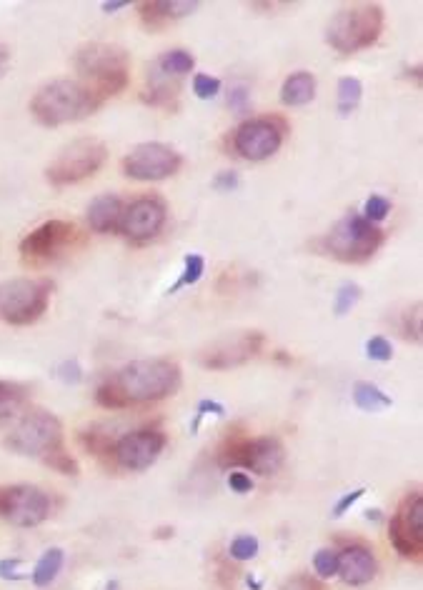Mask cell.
Returning <instances> with one entry per match:
<instances>
[{
	"label": "cell",
	"instance_id": "6da1fadb",
	"mask_svg": "<svg viewBox=\"0 0 423 590\" xmlns=\"http://www.w3.org/2000/svg\"><path fill=\"white\" fill-rule=\"evenodd\" d=\"M108 388L118 395L123 408L156 403L181 388V368L166 358L133 360L106 380Z\"/></svg>",
	"mask_w": 423,
	"mask_h": 590
},
{
	"label": "cell",
	"instance_id": "7a4b0ae2",
	"mask_svg": "<svg viewBox=\"0 0 423 590\" xmlns=\"http://www.w3.org/2000/svg\"><path fill=\"white\" fill-rule=\"evenodd\" d=\"M106 100L81 80H51L36 90L31 100V113L46 128H58L66 123H78L96 113Z\"/></svg>",
	"mask_w": 423,
	"mask_h": 590
},
{
	"label": "cell",
	"instance_id": "3957f363",
	"mask_svg": "<svg viewBox=\"0 0 423 590\" xmlns=\"http://www.w3.org/2000/svg\"><path fill=\"white\" fill-rule=\"evenodd\" d=\"M73 65L86 78L103 100L118 95L128 85L131 73V55L123 45L116 43H86L73 55Z\"/></svg>",
	"mask_w": 423,
	"mask_h": 590
},
{
	"label": "cell",
	"instance_id": "277c9868",
	"mask_svg": "<svg viewBox=\"0 0 423 590\" xmlns=\"http://www.w3.org/2000/svg\"><path fill=\"white\" fill-rule=\"evenodd\" d=\"M383 33V8L376 3L346 5L331 18L326 40L338 53H358L371 48Z\"/></svg>",
	"mask_w": 423,
	"mask_h": 590
},
{
	"label": "cell",
	"instance_id": "5b68a950",
	"mask_svg": "<svg viewBox=\"0 0 423 590\" xmlns=\"http://www.w3.org/2000/svg\"><path fill=\"white\" fill-rule=\"evenodd\" d=\"M383 245V230L363 215L348 213L323 238V250L341 263H366Z\"/></svg>",
	"mask_w": 423,
	"mask_h": 590
},
{
	"label": "cell",
	"instance_id": "8992f818",
	"mask_svg": "<svg viewBox=\"0 0 423 590\" xmlns=\"http://www.w3.org/2000/svg\"><path fill=\"white\" fill-rule=\"evenodd\" d=\"M286 463V448L276 435H261V438H241L233 435L223 443L218 453L221 468H243L256 475H276Z\"/></svg>",
	"mask_w": 423,
	"mask_h": 590
},
{
	"label": "cell",
	"instance_id": "52a82bcc",
	"mask_svg": "<svg viewBox=\"0 0 423 590\" xmlns=\"http://www.w3.org/2000/svg\"><path fill=\"white\" fill-rule=\"evenodd\" d=\"M6 445L18 455L28 458H43L63 448V425L48 410H28L21 418V423L13 428V433L6 438Z\"/></svg>",
	"mask_w": 423,
	"mask_h": 590
},
{
	"label": "cell",
	"instance_id": "ba28073f",
	"mask_svg": "<svg viewBox=\"0 0 423 590\" xmlns=\"http://www.w3.org/2000/svg\"><path fill=\"white\" fill-rule=\"evenodd\" d=\"M51 290V280L16 278L0 283V320L11 325L36 323L46 313Z\"/></svg>",
	"mask_w": 423,
	"mask_h": 590
},
{
	"label": "cell",
	"instance_id": "9c48e42d",
	"mask_svg": "<svg viewBox=\"0 0 423 590\" xmlns=\"http://www.w3.org/2000/svg\"><path fill=\"white\" fill-rule=\"evenodd\" d=\"M108 158V148L103 140L98 138H81L73 140L71 145L56 155L51 165L46 168L48 183L63 188V185L81 183V180L91 178L103 168Z\"/></svg>",
	"mask_w": 423,
	"mask_h": 590
},
{
	"label": "cell",
	"instance_id": "30bf717a",
	"mask_svg": "<svg viewBox=\"0 0 423 590\" xmlns=\"http://www.w3.org/2000/svg\"><path fill=\"white\" fill-rule=\"evenodd\" d=\"M51 495L38 485H0V518L18 528H36L51 518Z\"/></svg>",
	"mask_w": 423,
	"mask_h": 590
},
{
	"label": "cell",
	"instance_id": "8fae6325",
	"mask_svg": "<svg viewBox=\"0 0 423 590\" xmlns=\"http://www.w3.org/2000/svg\"><path fill=\"white\" fill-rule=\"evenodd\" d=\"M286 130V120L276 118V115L251 118L243 125H238V130L233 133V150H236L243 160L261 163V160H268L271 155L278 153Z\"/></svg>",
	"mask_w": 423,
	"mask_h": 590
},
{
	"label": "cell",
	"instance_id": "7c38bea8",
	"mask_svg": "<svg viewBox=\"0 0 423 590\" xmlns=\"http://www.w3.org/2000/svg\"><path fill=\"white\" fill-rule=\"evenodd\" d=\"M181 153L166 143H141L123 158V173L141 183H156L178 173Z\"/></svg>",
	"mask_w": 423,
	"mask_h": 590
},
{
	"label": "cell",
	"instance_id": "4fadbf2b",
	"mask_svg": "<svg viewBox=\"0 0 423 590\" xmlns=\"http://www.w3.org/2000/svg\"><path fill=\"white\" fill-rule=\"evenodd\" d=\"M166 433L158 428H138L131 433L121 435V438L113 443V460L121 470H131V473H141L148 470L161 453L166 450Z\"/></svg>",
	"mask_w": 423,
	"mask_h": 590
},
{
	"label": "cell",
	"instance_id": "5bb4252c",
	"mask_svg": "<svg viewBox=\"0 0 423 590\" xmlns=\"http://www.w3.org/2000/svg\"><path fill=\"white\" fill-rule=\"evenodd\" d=\"M388 538L403 558H418L423 553V498L421 493L408 495L388 525Z\"/></svg>",
	"mask_w": 423,
	"mask_h": 590
},
{
	"label": "cell",
	"instance_id": "9a60e30c",
	"mask_svg": "<svg viewBox=\"0 0 423 590\" xmlns=\"http://www.w3.org/2000/svg\"><path fill=\"white\" fill-rule=\"evenodd\" d=\"M168 218V208L161 198L156 195H143L136 198L133 203L126 205L123 210L121 225H118V233L126 235L133 243H146V240L156 238L163 230Z\"/></svg>",
	"mask_w": 423,
	"mask_h": 590
},
{
	"label": "cell",
	"instance_id": "2e32d148",
	"mask_svg": "<svg viewBox=\"0 0 423 590\" xmlns=\"http://www.w3.org/2000/svg\"><path fill=\"white\" fill-rule=\"evenodd\" d=\"M263 348V335L258 330H248V333H238L233 338H223L213 343L201 353V365L211 370H228L236 365L248 363L256 358Z\"/></svg>",
	"mask_w": 423,
	"mask_h": 590
},
{
	"label": "cell",
	"instance_id": "e0dca14e",
	"mask_svg": "<svg viewBox=\"0 0 423 590\" xmlns=\"http://www.w3.org/2000/svg\"><path fill=\"white\" fill-rule=\"evenodd\" d=\"M76 238V225L68 220H48L21 240V253L26 260H53Z\"/></svg>",
	"mask_w": 423,
	"mask_h": 590
},
{
	"label": "cell",
	"instance_id": "ac0fdd59",
	"mask_svg": "<svg viewBox=\"0 0 423 590\" xmlns=\"http://www.w3.org/2000/svg\"><path fill=\"white\" fill-rule=\"evenodd\" d=\"M376 573V555H373V550L368 545L351 543L338 553V578L346 585H353V588L366 585L376 578Z\"/></svg>",
	"mask_w": 423,
	"mask_h": 590
},
{
	"label": "cell",
	"instance_id": "d6986e66",
	"mask_svg": "<svg viewBox=\"0 0 423 590\" xmlns=\"http://www.w3.org/2000/svg\"><path fill=\"white\" fill-rule=\"evenodd\" d=\"M198 8H201L198 0H151V3H138L143 23L153 30H161L163 25L173 23V20L186 18Z\"/></svg>",
	"mask_w": 423,
	"mask_h": 590
},
{
	"label": "cell",
	"instance_id": "ffe728a7",
	"mask_svg": "<svg viewBox=\"0 0 423 590\" xmlns=\"http://www.w3.org/2000/svg\"><path fill=\"white\" fill-rule=\"evenodd\" d=\"M123 210H126V203H123L121 195H98V198H93L91 205H88V225H91L93 233H116L118 225H121Z\"/></svg>",
	"mask_w": 423,
	"mask_h": 590
},
{
	"label": "cell",
	"instance_id": "44dd1931",
	"mask_svg": "<svg viewBox=\"0 0 423 590\" xmlns=\"http://www.w3.org/2000/svg\"><path fill=\"white\" fill-rule=\"evenodd\" d=\"M316 98V75L308 70H296L288 75L281 85V103L288 108H298V105H308Z\"/></svg>",
	"mask_w": 423,
	"mask_h": 590
},
{
	"label": "cell",
	"instance_id": "7402d4cb",
	"mask_svg": "<svg viewBox=\"0 0 423 590\" xmlns=\"http://www.w3.org/2000/svg\"><path fill=\"white\" fill-rule=\"evenodd\" d=\"M178 95V78L161 73V70L153 65L148 70V88L143 93V100L151 105H171V100H176Z\"/></svg>",
	"mask_w": 423,
	"mask_h": 590
},
{
	"label": "cell",
	"instance_id": "603a6c76",
	"mask_svg": "<svg viewBox=\"0 0 423 590\" xmlns=\"http://www.w3.org/2000/svg\"><path fill=\"white\" fill-rule=\"evenodd\" d=\"M63 563H66V553H63V548H48L46 553L38 558V563L33 565V573H31V580L36 588H46V585H51L53 580L58 578V573L63 570Z\"/></svg>",
	"mask_w": 423,
	"mask_h": 590
},
{
	"label": "cell",
	"instance_id": "cb8c5ba5",
	"mask_svg": "<svg viewBox=\"0 0 423 590\" xmlns=\"http://www.w3.org/2000/svg\"><path fill=\"white\" fill-rule=\"evenodd\" d=\"M28 390L26 385L11 383V380H0V425L11 423L21 408L26 405Z\"/></svg>",
	"mask_w": 423,
	"mask_h": 590
},
{
	"label": "cell",
	"instance_id": "d4e9b609",
	"mask_svg": "<svg viewBox=\"0 0 423 590\" xmlns=\"http://www.w3.org/2000/svg\"><path fill=\"white\" fill-rule=\"evenodd\" d=\"M353 403H356V408H361L363 413H378V410L391 408L393 400L388 398L378 385L361 380V383L353 385Z\"/></svg>",
	"mask_w": 423,
	"mask_h": 590
},
{
	"label": "cell",
	"instance_id": "484cf974",
	"mask_svg": "<svg viewBox=\"0 0 423 590\" xmlns=\"http://www.w3.org/2000/svg\"><path fill=\"white\" fill-rule=\"evenodd\" d=\"M156 65L161 73L171 75V78H183L186 73H191L193 65H196V58H193L188 50L183 48H176V50H166V53L161 55V58L156 60Z\"/></svg>",
	"mask_w": 423,
	"mask_h": 590
},
{
	"label": "cell",
	"instance_id": "4316f807",
	"mask_svg": "<svg viewBox=\"0 0 423 590\" xmlns=\"http://www.w3.org/2000/svg\"><path fill=\"white\" fill-rule=\"evenodd\" d=\"M361 95H363V85L358 78L346 75V78L338 80V113H341L343 118L351 115L353 110L358 108V103H361Z\"/></svg>",
	"mask_w": 423,
	"mask_h": 590
},
{
	"label": "cell",
	"instance_id": "83f0119b",
	"mask_svg": "<svg viewBox=\"0 0 423 590\" xmlns=\"http://www.w3.org/2000/svg\"><path fill=\"white\" fill-rule=\"evenodd\" d=\"M203 273H206V260H203V255L198 253H191L183 258V273L181 278H178V283L173 285V288H168V293H178L181 288H188V285H196L198 280L203 278Z\"/></svg>",
	"mask_w": 423,
	"mask_h": 590
},
{
	"label": "cell",
	"instance_id": "f1b7e54d",
	"mask_svg": "<svg viewBox=\"0 0 423 590\" xmlns=\"http://www.w3.org/2000/svg\"><path fill=\"white\" fill-rule=\"evenodd\" d=\"M358 300H361V288H358L356 283H343L341 288H338L336 300H333V313H336L338 318H343V315H348L356 308Z\"/></svg>",
	"mask_w": 423,
	"mask_h": 590
},
{
	"label": "cell",
	"instance_id": "f546056e",
	"mask_svg": "<svg viewBox=\"0 0 423 590\" xmlns=\"http://www.w3.org/2000/svg\"><path fill=\"white\" fill-rule=\"evenodd\" d=\"M313 570L321 580L336 578L338 575V550L333 548H321L313 555Z\"/></svg>",
	"mask_w": 423,
	"mask_h": 590
},
{
	"label": "cell",
	"instance_id": "4dcf8cb0",
	"mask_svg": "<svg viewBox=\"0 0 423 590\" xmlns=\"http://www.w3.org/2000/svg\"><path fill=\"white\" fill-rule=\"evenodd\" d=\"M258 550H261V543H258L256 535H238L231 543V548H228V553H231V558L238 560V563H246V560L256 558Z\"/></svg>",
	"mask_w": 423,
	"mask_h": 590
},
{
	"label": "cell",
	"instance_id": "1f68e13d",
	"mask_svg": "<svg viewBox=\"0 0 423 590\" xmlns=\"http://www.w3.org/2000/svg\"><path fill=\"white\" fill-rule=\"evenodd\" d=\"M388 213H391V203H388V198H383V195H371V198L366 200V205H363V218L373 225L386 220Z\"/></svg>",
	"mask_w": 423,
	"mask_h": 590
},
{
	"label": "cell",
	"instance_id": "d6a6232c",
	"mask_svg": "<svg viewBox=\"0 0 423 590\" xmlns=\"http://www.w3.org/2000/svg\"><path fill=\"white\" fill-rule=\"evenodd\" d=\"M43 463L51 465L53 470H58V473H63V475H78L76 458H73V455L68 453L66 448H61V450H56V453H51L46 460H43Z\"/></svg>",
	"mask_w": 423,
	"mask_h": 590
},
{
	"label": "cell",
	"instance_id": "836d02e7",
	"mask_svg": "<svg viewBox=\"0 0 423 590\" xmlns=\"http://www.w3.org/2000/svg\"><path fill=\"white\" fill-rule=\"evenodd\" d=\"M193 93H196L201 100L216 98V95L221 93V80L213 78V75L198 73L196 78H193Z\"/></svg>",
	"mask_w": 423,
	"mask_h": 590
},
{
	"label": "cell",
	"instance_id": "e575fe53",
	"mask_svg": "<svg viewBox=\"0 0 423 590\" xmlns=\"http://www.w3.org/2000/svg\"><path fill=\"white\" fill-rule=\"evenodd\" d=\"M366 355L371 360H376V363H388L393 358V345L383 335H376V338H371L366 343Z\"/></svg>",
	"mask_w": 423,
	"mask_h": 590
},
{
	"label": "cell",
	"instance_id": "d590c367",
	"mask_svg": "<svg viewBox=\"0 0 423 590\" xmlns=\"http://www.w3.org/2000/svg\"><path fill=\"white\" fill-rule=\"evenodd\" d=\"M363 493H366V488H356V490H351V493L341 495V498H338V503L333 505V513H331L333 518H341V515H346L348 510H351L353 505L363 498Z\"/></svg>",
	"mask_w": 423,
	"mask_h": 590
},
{
	"label": "cell",
	"instance_id": "8d00e7d4",
	"mask_svg": "<svg viewBox=\"0 0 423 590\" xmlns=\"http://www.w3.org/2000/svg\"><path fill=\"white\" fill-rule=\"evenodd\" d=\"M228 488H231L233 493H238V495L251 493V490H253L251 475L243 473V470H231V473H228Z\"/></svg>",
	"mask_w": 423,
	"mask_h": 590
},
{
	"label": "cell",
	"instance_id": "74e56055",
	"mask_svg": "<svg viewBox=\"0 0 423 590\" xmlns=\"http://www.w3.org/2000/svg\"><path fill=\"white\" fill-rule=\"evenodd\" d=\"M208 413H213V415H226V405L216 403V400H201V403H198V410H196V420H193V425H191L193 433H196L198 425H201V418H203V415H208Z\"/></svg>",
	"mask_w": 423,
	"mask_h": 590
},
{
	"label": "cell",
	"instance_id": "f35d334b",
	"mask_svg": "<svg viewBox=\"0 0 423 590\" xmlns=\"http://www.w3.org/2000/svg\"><path fill=\"white\" fill-rule=\"evenodd\" d=\"M238 173L236 170H223V173H218L216 178H213V188L221 190V193H231V190L238 188Z\"/></svg>",
	"mask_w": 423,
	"mask_h": 590
},
{
	"label": "cell",
	"instance_id": "ab89813d",
	"mask_svg": "<svg viewBox=\"0 0 423 590\" xmlns=\"http://www.w3.org/2000/svg\"><path fill=\"white\" fill-rule=\"evenodd\" d=\"M18 565H21V560L13 558V560H0V578H6V580H18L21 575L16 573Z\"/></svg>",
	"mask_w": 423,
	"mask_h": 590
},
{
	"label": "cell",
	"instance_id": "60d3db41",
	"mask_svg": "<svg viewBox=\"0 0 423 590\" xmlns=\"http://www.w3.org/2000/svg\"><path fill=\"white\" fill-rule=\"evenodd\" d=\"M228 103H231V108H236V110H246L248 108V90L246 88H236L231 93V98H228Z\"/></svg>",
	"mask_w": 423,
	"mask_h": 590
},
{
	"label": "cell",
	"instance_id": "b9f144b4",
	"mask_svg": "<svg viewBox=\"0 0 423 590\" xmlns=\"http://www.w3.org/2000/svg\"><path fill=\"white\" fill-rule=\"evenodd\" d=\"M8 65H11V48L6 43H0V78L6 75Z\"/></svg>",
	"mask_w": 423,
	"mask_h": 590
},
{
	"label": "cell",
	"instance_id": "7bdbcfd3",
	"mask_svg": "<svg viewBox=\"0 0 423 590\" xmlns=\"http://www.w3.org/2000/svg\"><path fill=\"white\" fill-rule=\"evenodd\" d=\"M103 10H106V13H113V10H121V8H128V3L126 0H121V3H103L101 5Z\"/></svg>",
	"mask_w": 423,
	"mask_h": 590
},
{
	"label": "cell",
	"instance_id": "ee69618b",
	"mask_svg": "<svg viewBox=\"0 0 423 590\" xmlns=\"http://www.w3.org/2000/svg\"><path fill=\"white\" fill-rule=\"evenodd\" d=\"M106 590H118V583L116 580H113V583H108V588Z\"/></svg>",
	"mask_w": 423,
	"mask_h": 590
}]
</instances>
